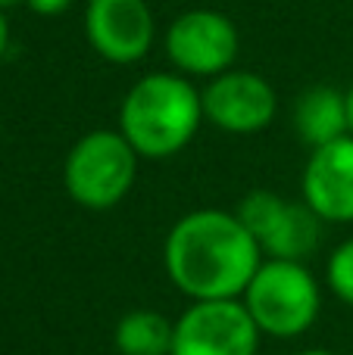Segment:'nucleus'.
Returning <instances> with one entry per match:
<instances>
[{
  "instance_id": "nucleus-1",
  "label": "nucleus",
  "mask_w": 353,
  "mask_h": 355,
  "mask_svg": "<svg viewBox=\"0 0 353 355\" xmlns=\"http://www.w3.org/2000/svg\"><path fill=\"white\" fill-rule=\"evenodd\" d=\"M263 252L235 212L194 209L169 227L163 268L188 300H241L256 275Z\"/></svg>"
},
{
  "instance_id": "nucleus-2",
  "label": "nucleus",
  "mask_w": 353,
  "mask_h": 355,
  "mask_svg": "<svg viewBox=\"0 0 353 355\" xmlns=\"http://www.w3.org/2000/svg\"><path fill=\"white\" fill-rule=\"evenodd\" d=\"M200 122V91L179 72H150L138 78L119 106V131L141 159H172L194 141Z\"/></svg>"
},
{
  "instance_id": "nucleus-3",
  "label": "nucleus",
  "mask_w": 353,
  "mask_h": 355,
  "mask_svg": "<svg viewBox=\"0 0 353 355\" xmlns=\"http://www.w3.org/2000/svg\"><path fill=\"white\" fill-rule=\"evenodd\" d=\"M260 334L275 340H294L319 318L322 290L313 271L294 259H263L256 275L241 293Z\"/></svg>"
},
{
  "instance_id": "nucleus-4",
  "label": "nucleus",
  "mask_w": 353,
  "mask_h": 355,
  "mask_svg": "<svg viewBox=\"0 0 353 355\" xmlns=\"http://www.w3.org/2000/svg\"><path fill=\"white\" fill-rule=\"evenodd\" d=\"M138 159L141 156L119 128H94L69 147L63 159V187L81 209L106 212L135 187Z\"/></svg>"
},
{
  "instance_id": "nucleus-5",
  "label": "nucleus",
  "mask_w": 353,
  "mask_h": 355,
  "mask_svg": "<svg viewBox=\"0 0 353 355\" xmlns=\"http://www.w3.org/2000/svg\"><path fill=\"white\" fill-rule=\"evenodd\" d=\"M238 218L256 240L263 259H294L304 262L322 240L325 221L304 200H285L272 190H254L241 200Z\"/></svg>"
},
{
  "instance_id": "nucleus-6",
  "label": "nucleus",
  "mask_w": 353,
  "mask_h": 355,
  "mask_svg": "<svg viewBox=\"0 0 353 355\" xmlns=\"http://www.w3.org/2000/svg\"><path fill=\"white\" fill-rule=\"evenodd\" d=\"M166 60L185 78H216L229 72L238 56L241 37L225 12L219 10H185L169 22L163 35Z\"/></svg>"
},
{
  "instance_id": "nucleus-7",
  "label": "nucleus",
  "mask_w": 353,
  "mask_h": 355,
  "mask_svg": "<svg viewBox=\"0 0 353 355\" xmlns=\"http://www.w3.org/2000/svg\"><path fill=\"white\" fill-rule=\"evenodd\" d=\"M260 337L241 300H204L175 318L169 355H256Z\"/></svg>"
},
{
  "instance_id": "nucleus-8",
  "label": "nucleus",
  "mask_w": 353,
  "mask_h": 355,
  "mask_svg": "<svg viewBox=\"0 0 353 355\" xmlns=\"http://www.w3.org/2000/svg\"><path fill=\"white\" fill-rule=\"evenodd\" d=\"M204 122L216 125L225 135H260L279 112V94L260 72L229 69L206 81L200 91Z\"/></svg>"
},
{
  "instance_id": "nucleus-9",
  "label": "nucleus",
  "mask_w": 353,
  "mask_h": 355,
  "mask_svg": "<svg viewBox=\"0 0 353 355\" xmlns=\"http://www.w3.org/2000/svg\"><path fill=\"white\" fill-rule=\"evenodd\" d=\"M85 37L94 53L113 66L141 62L156 37L154 12L144 0H88Z\"/></svg>"
},
{
  "instance_id": "nucleus-10",
  "label": "nucleus",
  "mask_w": 353,
  "mask_h": 355,
  "mask_svg": "<svg viewBox=\"0 0 353 355\" xmlns=\"http://www.w3.org/2000/svg\"><path fill=\"white\" fill-rule=\"evenodd\" d=\"M300 200L329 225L353 221V135L316 147L304 166Z\"/></svg>"
},
{
  "instance_id": "nucleus-11",
  "label": "nucleus",
  "mask_w": 353,
  "mask_h": 355,
  "mask_svg": "<svg viewBox=\"0 0 353 355\" xmlns=\"http://www.w3.org/2000/svg\"><path fill=\"white\" fill-rule=\"evenodd\" d=\"M294 131L310 150L335 144L350 135L347 97L329 85L306 87L294 103Z\"/></svg>"
},
{
  "instance_id": "nucleus-12",
  "label": "nucleus",
  "mask_w": 353,
  "mask_h": 355,
  "mask_svg": "<svg viewBox=\"0 0 353 355\" xmlns=\"http://www.w3.org/2000/svg\"><path fill=\"white\" fill-rule=\"evenodd\" d=\"M175 321L154 309H131L113 327V346L119 355H169Z\"/></svg>"
},
{
  "instance_id": "nucleus-13",
  "label": "nucleus",
  "mask_w": 353,
  "mask_h": 355,
  "mask_svg": "<svg viewBox=\"0 0 353 355\" xmlns=\"http://www.w3.org/2000/svg\"><path fill=\"white\" fill-rule=\"evenodd\" d=\"M325 284H329V290L344 302V306L353 309V237L344 240V243H338L335 252L329 256Z\"/></svg>"
},
{
  "instance_id": "nucleus-14",
  "label": "nucleus",
  "mask_w": 353,
  "mask_h": 355,
  "mask_svg": "<svg viewBox=\"0 0 353 355\" xmlns=\"http://www.w3.org/2000/svg\"><path fill=\"white\" fill-rule=\"evenodd\" d=\"M25 6H28L35 16H63V12H69V6H72V0H22Z\"/></svg>"
},
{
  "instance_id": "nucleus-15",
  "label": "nucleus",
  "mask_w": 353,
  "mask_h": 355,
  "mask_svg": "<svg viewBox=\"0 0 353 355\" xmlns=\"http://www.w3.org/2000/svg\"><path fill=\"white\" fill-rule=\"evenodd\" d=\"M6 47H10V22H6L3 10H0V56L6 53Z\"/></svg>"
},
{
  "instance_id": "nucleus-16",
  "label": "nucleus",
  "mask_w": 353,
  "mask_h": 355,
  "mask_svg": "<svg viewBox=\"0 0 353 355\" xmlns=\"http://www.w3.org/2000/svg\"><path fill=\"white\" fill-rule=\"evenodd\" d=\"M344 97H347V122H350V135H353V81L347 91H344Z\"/></svg>"
},
{
  "instance_id": "nucleus-17",
  "label": "nucleus",
  "mask_w": 353,
  "mask_h": 355,
  "mask_svg": "<svg viewBox=\"0 0 353 355\" xmlns=\"http://www.w3.org/2000/svg\"><path fill=\"white\" fill-rule=\"evenodd\" d=\"M294 355H335V352H329V349H304V352H294Z\"/></svg>"
},
{
  "instance_id": "nucleus-18",
  "label": "nucleus",
  "mask_w": 353,
  "mask_h": 355,
  "mask_svg": "<svg viewBox=\"0 0 353 355\" xmlns=\"http://www.w3.org/2000/svg\"><path fill=\"white\" fill-rule=\"evenodd\" d=\"M16 3H22V0H0V10H10V6H16Z\"/></svg>"
}]
</instances>
